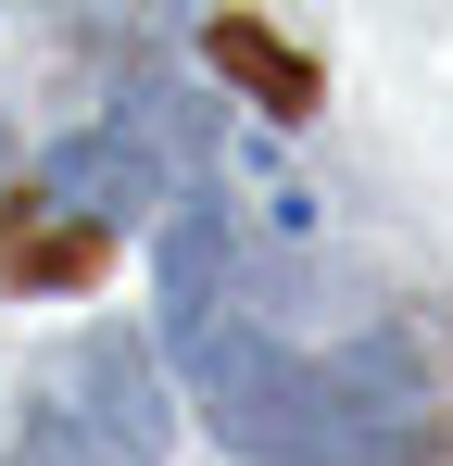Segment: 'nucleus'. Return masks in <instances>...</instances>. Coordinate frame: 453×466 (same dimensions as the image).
<instances>
[{
    "label": "nucleus",
    "mask_w": 453,
    "mask_h": 466,
    "mask_svg": "<svg viewBox=\"0 0 453 466\" xmlns=\"http://www.w3.org/2000/svg\"><path fill=\"white\" fill-rule=\"evenodd\" d=\"M164 340L226 454L252 466H428L441 416L390 353H290L226 303V215H176L164 239Z\"/></svg>",
    "instance_id": "f257e3e1"
},
{
    "label": "nucleus",
    "mask_w": 453,
    "mask_h": 466,
    "mask_svg": "<svg viewBox=\"0 0 453 466\" xmlns=\"http://www.w3.org/2000/svg\"><path fill=\"white\" fill-rule=\"evenodd\" d=\"M64 390H88V403H51V416H64L101 466H151V454H164V390H151L139 340H76Z\"/></svg>",
    "instance_id": "f03ea898"
},
{
    "label": "nucleus",
    "mask_w": 453,
    "mask_h": 466,
    "mask_svg": "<svg viewBox=\"0 0 453 466\" xmlns=\"http://www.w3.org/2000/svg\"><path fill=\"white\" fill-rule=\"evenodd\" d=\"M38 189H51L76 228L101 239V228H126V215H151V202H164V152H151L139 127H101V139H64Z\"/></svg>",
    "instance_id": "7ed1b4c3"
},
{
    "label": "nucleus",
    "mask_w": 453,
    "mask_h": 466,
    "mask_svg": "<svg viewBox=\"0 0 453 466\" xmlns=\"http://www.w3.org/2000/svg\"><path fill=\"white\" fill-rule=\"evenodd\" d=\"M215 64L252 88L265 114H315V64H302L290 38H265V25H215Z\"/></svg>",
    "instance_id": "20e7f679"
},
{
    "label": "nucleus",
    "mask_w": 453,
    "mask_h": 466,
    "mask_svg": "<svg viewBox=\"0 0 453 466\" xmlns=\"http://www.w3.org/2000/svg\"><path fill=\"white\" fill-rule=\"evenodd\" d=\"M88 265H101V239L76 215H38V202L0 215V278H88Z\"/></svg>",
    "instance_id": "39448f33"
},
{
    "label": "nucleus",
    "mask_w": 453,
    "mask_h": 466,
    "mask_svg": "<svg viewBox=\"0 0 453 466\" xmlns=\"http://www.w3.org/2000/svg\"><path fill=\"white\" fill-rule=\"evenodd\" d=\"M0 466H101V454L76 441V429H64V416H51V403H38V416L13 429V454H0Z\"/></svg>",
    "instance_id": "423d86ee"
}]
</instances>
